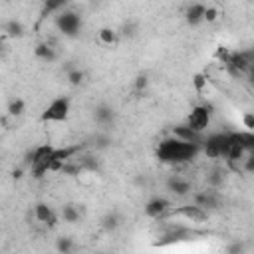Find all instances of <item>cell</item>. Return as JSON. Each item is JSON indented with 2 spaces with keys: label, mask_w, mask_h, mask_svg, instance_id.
Wrapping results in <instances>:
<instances>
[{
  "label": "cell",
  "mask_w": 254,
  "mask_h": 254,
  "mask_svg": "<svg viewBox=\"0 0 254 254\" xmlns=\"http://www.w3.org/2000/svg\"><path fill=\"white\" fill-rule=\"evenodd\" d=\"M155 155L165 165L183 167V165H189L190 161H194L198 155H202V145L187 143V141L177 139L175 135H169L159 141Z\"/></svg>",
  "instance_id": "obj_1"
},
{
  "label": "cell",
  "mask_w": 254,
  "mask_h": 254,
  "mask_svg": "<svg viewBox=\"0 0 254 254\" xmlns=\"http://www.w3.org/2000/svg\"><path fill=\"white\" fill-rule=\"evenodd\" d=\"M232 131H222V133H208L202 143V155L210 161L226 159L230 147H232Z\"/></svg>",
  "instance_id": "obj_2"
},
{
  "label": "cell",
  "mask_w": 254,
  "mask_h": 254,
  "mask_svg": "<svg viewBox=\"0 0 254 254\" xmlns=\"http://www.w3.org/2000/svg\"><path fill=\"white\" fill-rule=\"evenodd\" d=\"M69 111H71V101L67 95H60L56 99H52L46 109L42 111L40 115V121L42 123H64L67 117H69Z\"/></svg>",
  "instance_id": "obj_3"
},
{
  "label": "cell",
  "mask_w": 254,
  "mask_h": 254,
  "mask_svg": "<svg viewBox=\"0 0 254 254\" xmlns=\"http://www.w3.org/2000/svg\"><path fill=\"white\" fill-rule=\"evenodd\" d=\"M173 218H185L189 222H204V220H208V210L194 202H187V204H179V206L173 204L171 210L161 220H173Z\"/></svg>",
  "instance_id": "obj_4"
},
{
  "label": "cell",
  "mask_w": 254,
  "mask_h": 254,
  "mask_svg": "<svg viewBox=\"0 0 254 254\" xmlns=\"http://www.w3.org/2000/svg\"><path fill=\"white\" fill-rule=\"evenodd\" d=\"M54 26L64 36H77L81 30V16L73 10H62L54 16Z\"/></svg>",
  "instance_id": "obj_5"
},
{
  "label": "cell",
  "mask_w": 254,
  "mask_h": 254,
  "mask_svg": "<svg viewBox=\"0 0 254 254\" xmlns=\"http://www.w3.org/2000/svg\"><path fill=\"white\" fill-rule=\"evenodd\" d=\"M210 121H212V107L208 103H198V105H192L185 123L200 133H206V129L210 127Z\"/></svg>",
  "instance_id": "obj_6"
},
{
  "label": "cell",
  "mask_w": 254,
  "mask_h": 254,
  "mask_svg": "<svg viewBox=\"0 0 254 254\" xmlns=\"http://www.w3.org/2000/svg\"><path fill=\"white\" fill-rule=\"evenodd\" d=\"M190 202H194V204H198V206H202V208H206V210H214V208L220 206L222 198H220L218 189L206 187V189H200V190H192Z\"/></svg>",
  "instance_id": "obj_7"
},
{
  "label": "cell",
  "mask_w": 254,
  "mask_h": 254,
  "mask_svg": "<svg viewBox=\"0 0 254 254\" xmlns=\"http://www.w3.org/2000/svg\"><path fill=\"white\" fill-rule=\"evenodd\" d=\"M171 206H173V202L167 198V196H151L147 202H145V206H143V210H145V216L147 218H153V220H161L169 210H171Z\"/></svg>",
  "instance_id": "obj_8"
},
{
  "label": "cell",
  "mask_w": 254,
  "mask_h": 254,
  "mask_svg": "<svg viewBox=\"0 0 254 254\" xmlns=\"http://www.w3.org/2000/svg\"><path fill=\"white\" fill-rule=\"evenodd\" d=\"M165 187L171 194L179 196V198H185L189 194H192V183L183 177V175H171L167 181H165Z\"/></svg>",
  "instance_id": "obj_9"
},
{
  "label": "cell",
  "mask_w": 254,
  "mask_h": 254,
  "mask_svg": "<svg viewBox=\"0 0 254 254\" xmlns=\"http://www.w3.org/2000/svg\"><path fill=\"white\" fill-rule=\"evenodd\" d=\"M32 214H34V218H36L40 224H44V226H48V228H54V226L58 224V220H60V216L56 214V210H54L48 202H36Z\"/></svg>",
  "instance_id": "obj_10"
},
{
  "label": "cell",
  "mask_w": 254,
  "mask_h": 254,
  "mask_svg": "<svg viewBox=\"0 0 254 254\" xmlns=\"http://www.w3.org/2000/svg\"><path fill=\"white\" fill-rule=\"evenodd\" d=\"M171 135H175V137H177V139H181V141L196 143V145H202V143H204V137H206V133H200V131L192 129V127H190V125H187V123L175 125V127L171 129Z\"/></svg>",
  "instance_id": "obj_11"
},
{
  "label": "cell",
  "mask_w": 254,
  "mask_h": 254,
  "mask_svg": "<svg viewBox=\"0 0 254 254\" xmlns=\"http://www.w3.org/2000/svg\"><path fill=\"white\" fill-rule=\"evenodd\" d=\"M204 10H206V6L202 4V2H192L187 10H185V20H187V24L189 26H198V24H202L204 22Z\"/></svg>",
  "instance_id": "obj_12"
},
{
  "label": "cell",
  "mask_w": 254,
  "mask_h": 254,
  "mask_svg": "<svg viewBox=\"0 0 254 254\" xmlns=\"http://www.w3.org/2000/svg\"><path fill=\"white\" fill-rule=\"evenodd\" d=\"M34 56L44 64H52V62L58 60V50H56V46L52 42H40L34 48Z\"/></svg>",
  "instance_id": "obj_13"
},
{
  "label": "cell",
  "mask_w": 254,
  "mask_h": 254,
  "mask_svg": "<svg viewBox=\"0 0 254 254\" xmlns=\"http://www.w3.org/2000/svg\"><path fill=\"white\" fill-rule=\"evenodd\" d=\"M67 4H69V0H44L42 10H40V20H46L54 14H60L62 10H65Z\"/></svg>",
  "instance_id": "obj_14"
},
{
  "label": "cell",
  "mask_w": 254,
  "mask_h": 254,
  "mask_svg": "<svg viewBox=\"0 0 254 254\" xmlns=\"http://www.w3.org/2000/svg\"><path fill=\"white\" fill-rule=\"evenodd\" d=\"M97 42H99L101 46L113 48V46L119 44V32L113 30V28H109V26H103V28L97 30Z\"/></svg>",
  "instance_id": "obj_15"
},
{
  "label": "cell",
  "mask_w": 254,
  "mask_h": 254,
  "mask_svg": "<svg viewBox=\"0 0 254 254\" xmlns=\"http://www.w3.org/2000/svg\"><path fill=\"white\" fill-rule=\"evenodd\" d=\"M224 179H226V169L222 167H214L204 175V183L210 189H220L224 185Z\"/></svg>",
  "instance_id": "obj_16"
},
{
  "label": "cell",
  "mask_w": 254,
  "mask_h": 254,
  "mask_svg": "<svg viewBox=\"0 0 254 254\" xmlns=\"http://www.w3.org/2000/svg\"><path fill=\"white\" fill-rule=\"evenodd\" d=\"M93 119H95L97 125H111L113 119H115V113H113V109H111L109 105L101 103V105L95 107V111H93Z\"/></svg>",
  "instance_id": "obj_17"
},
{
  "label": "cell",
  "mask_w": 254,
  "mask_h": 254,
  "mask_svg": "<svg viewBox=\"0 0 254 254\" xmlns=\"http://www.w3.org/2000/svg\"><path fill=\"white\" fill-rule=\"evenodd\" d=\"M60 218L67 224H75L81 220V210L77 204H64L62 210H60Z\"/></svg>",
  "instance_id": "obj_18"
},
{
  "label": "cell",
  "mask_w": 254,
  "mask_h": 254,
  "mask_svg": "<svg viewBox=\"0 0 254 254\" xmlns=\"http://www.w3.org/2000/svg\"><path fill=\"white\" fill-rule=\"evenodd\" d=\"M4 34L10 36V38H20V36L24 34V26H22V22L16 20V18L4 22Z\"/></svg>",
  "instance_id": "obj_19"
},
{
  "label": "cell",
  "mask_w": 254,
  "mask_h": 254,
  "mask_svg": "<svg viewBox=\"0 0 254 254\" xmlns=\"http://www.w3.org/2000/svg\"><path fill=\"white\" fill-rule=\"evenodd\" d=\"M8 115L10 117H20L24 111H26V103H24V99H20V97H14L10 103H8Z\"/></svg>",
  "instance_id": "obj_20"
},
{
  "label": "cell",
  "mask_w": 254,
  "mask_h": 254,
  "mask_svg": "<svg viewBox=\"0 0 254 254\" xmlns=\"http://www.w3.org/2000/svg\"><path fill=\"white\" fill-rule=\"evenodd\" d=\"M83 77H85V73H83L79 67H71V69H67V73H65V79H67L69 85H81V83H83Z\"/></svg>",
  "instance_id": "obj_21"
},
{
  "label": "cell",
  "mask_w": 254,
  "mask_h": 254,
  "mask_svg": "<svg viewBox=\"0 0 254 254\" xmlns=\"http://www.w3.org/2000/svg\"><path fill=\"white\" fill-rule=\"evenodd\" d=\"M190 81H192V87L196 93H204V89L208 85V75L206 73H194Z\"/></svg>",
  "instance_id": "obj_22"
},
{
  "label": "cell",
  "mask_w": 254,
  "mask_h": 254,
  "mask_svg": "<svg viewBox=\"0 0 254 254\" xmlns=\"http://www.w3.org/2000/svg\"><path fill=\"white\" fill-rule=\"evenodd\" d=\"M75 248V244H73V238H69V236H60L58 240H56V250L58 252H71Z\"/></svg>",
  "instance_id": "obj_23"
},
{
  "label": "cell",
  "mask_w": 254,
  "mask_h": 254,
  "mask_svg": "<svg viewBox=\"0 0 254 254\" xmlns=\"http://www.w3.org/2000/svg\"><path fill=\"white\" fill-rule=\"evenodd\" d=\"M101 226H103L105 230H115V228L119 226V216H117L115 212H109L107 216H103V220H101Z\"/></svg>",
  "instance_id": "obj_24"
},
{
  "label": "cell",
  "mask_w": 254,
  "mask_h": 254,
  "mask_svg": "<svg viewBox=\"0 0 254 254\" xmlns=\"http://www.w3.org/2000/svg\"><path fill=\"white\" fill-rule=\"evenodd\" d=\"M216 20H218V10L214 6H206V10H204V22L206 24H212Z\"/></svg>",
  "instance_id": "obj_25"
},
{
  "label": "cell",
  "mask_w": 254,
  "mask_h": 254,
  "mask_svg": "<svg viewBox=\"0 0 254 254\" xmlns=\"http://www.w3.org/2000/svg\"><path fill=\"white\" fill-rule=\"evenodd\" d=\"M242 127H246L248 131H254V111H246L242 115Z\"/></svg>",
  "instance_id": "obj_26"
},
{
  "label": "cell",
  "mask_w": 254,
  "mask_h": 254,
  "mask_svg": "<svg viewBox=\"0 0 254 254\" xmlns=\"http://www.w3.org/2000/svg\"><path fill=\"white\" fill-rule=\"evenodd\" d=\"M145 87H147V77H145V75H139V77L135 79V89L141 91V89H145Z\"/></svg>",
  "instance_id": "obj_27"
},
{
  "label": "cell",
  "mask_w": 254,
  "mask_h": 254,
  "mask_svg": "<svg viewBox=\"0 0 254 254\" xmlns=\"http://www.w3.org/2000/svg\"><path fill=\"white\" fill-rule=\"evenodd\" d=\"M4 2H12V0H4Z\"/></svg>",
  "instance_id": "obj_28"
}]
</instances>
